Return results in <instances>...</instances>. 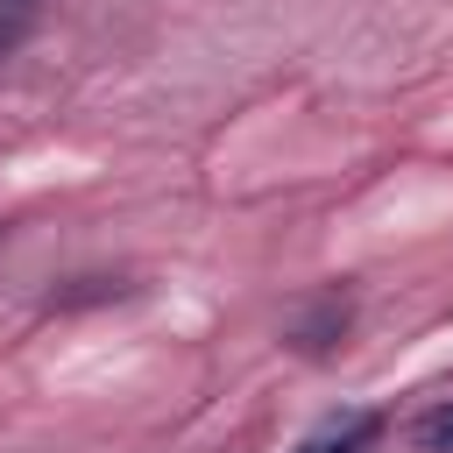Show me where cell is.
I'll return each mask as SVG.
<instances>
[{
    "label": "cell",
    "instance_id": "cell-1",
    "mask_svg": "<svg viewBox=\"0 0 453 453\" xmlns=\"http://www.w3.org/2000/svg\"><path fill=\"white\" fill-rule=\"evenodd\" d=\"M382 439V418L375 411H347V418H333V425H319L297 453H368Z\"/></svg>",
    "mask_w": 453,
    "mask_h": 453
},
{
    "label": "cell",
    "instance_id": "cell-2",
    "mask_svg": "<svg viewBox=\"0 0 453 453\" xmlns=\"http://www.w3.org/2000/svg\"><path fill=\"white\" fill-rule=\"evenodd\" d=\"M411 446L418 453H453V396H439L432 411L411 418Z\"/></svg>",
    "mask_w": 453,
    "mask_h": 453
},
{
    "label": "cell",
    "instance_id": "cell-3",
    "mask_svg": "<svg viewBox=\"0 0 453 453\" xmlns=\"http://www.w3.org/2000/svg\"><path fill=\"white\" fill-rule=\"evenodd\" d=\"M42 7H50V0H0V64H7V57H14L28 35H35Z\"/></svg>",
    "mask_w": 453,
    "mask_h": 453
}]
</instances>
